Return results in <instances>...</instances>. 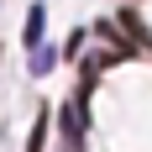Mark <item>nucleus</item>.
<instances>
[{
    "mask_svg": "<svg viewBox=\"0 0 152 152\" xmlns=\"http://www.w3.org/2000/svg\"><path fill=\"white\" fill-rule=\"evenodd\" d=\"M58 131H63V147H68V152H79V142H84V115H79V105H63Z\"/></svg>",
    "mask_w": 152,
    "mask_h": 152,
    "instance_id": "f257e3e1",
    "label": "nucleus"
},
{
    "mask_svg": "<svg viewBox=\"0 0 152 152\" xmlns=\"http://www.w3.org/2000/svg\"><path fill=\"white\" fill-rule=\"evenodd\" d=\"M42 21H47V11H42V5H31V11H26V31H21L26 47H42Z\"/></svg>",
    "mask_w": 152,
    "mask_h": 152,
    "instance_id": "f03ea898",
    "label": "nucleus"
},
{
    "mask_svg": "<svg viewBox=\"0 0 152 152\" xmlns=\"http://www.w3.org/2000/svg\"><path fill=\"white\" fill-rule=\"evenodd\" d=\"M53 58H58L53 47H37V63H31V74H47V68H53Z\"/></svg>",
    "mask_w": 152,
    "mask_h": 152,
    "instance_id": "7ed1b4c3",
    "label": "nucleus"
},
{
    "mask_svg": "<svg viewBox=\"0 0 152 152\" xmlns=\"http://www.w3.org/2000/svg\"><path fill=\"white\" fill-rule=\"evenodd\" d=\"M42 137H47V115H37V126H31V147H26V152H42Z\"/></svg>",
    "mask_w": 152,
    "mask_h": 152,
    "instance_id": "20e7f679",
    "label": "nucleus"
}]
</instances>
